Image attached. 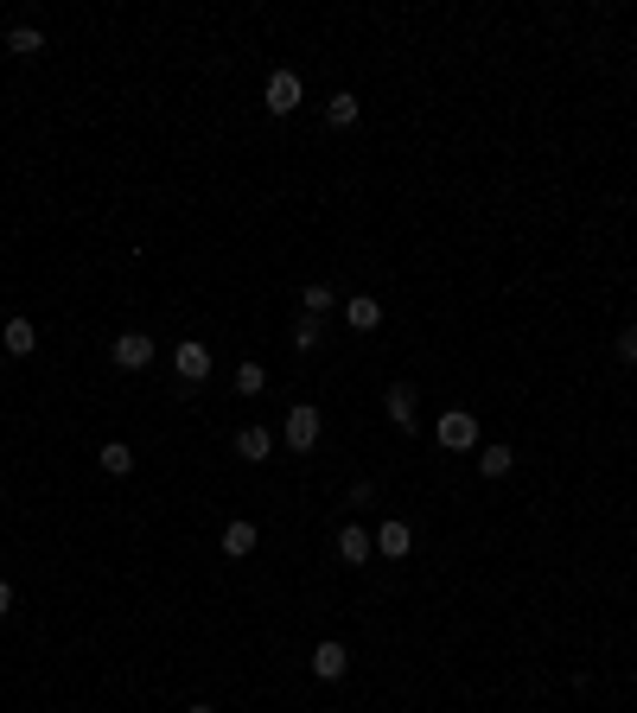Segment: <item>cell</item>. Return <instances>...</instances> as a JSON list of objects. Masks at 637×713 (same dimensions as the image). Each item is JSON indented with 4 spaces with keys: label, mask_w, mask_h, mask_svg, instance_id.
<instances>
[{
    "label": "cell",
    "mask_w": 637,
    "mask_h": 713,
    "mask_svg": "<svg viewBox=\"0 0 637 713\" xmlns=\"http://www.w3.org/2000/svg\"><path fill=\"white\" fill-rule=\"evenodd\" d=\"M434 440H440L446 452H472V446H478V414H472V408H446L440 427H434Z\"/></svg>",
    "instance_id": "obj_1"
},
{
    "label": "cell",
    "mask_w": 637,
    "mask_h": 713,
    "mask_svg": "<svg viewBox=\"0 0 637 713\" xmlns=\"http://www.w3.org/2000/svg\"><path fill=\"white\" fill-rule=\"evenodd\" d=\"M319 433H325V421H319V408H313V402L287 408V427H281V440L294 446V452H313V446H319Z\"/></svg>",
    "instance_id": "obj_2"
},
{
    "label": "cell",
    "mask_w": 637,
    "mask_h": 713,
    "mask_svg": "<svg viewBox=\"0 0 637 713\" xmlns=\"http://www.w3.org/2000/svg\"><path fill=\"white\" fill-rule=\"evenodd\" d=\"M383 408H389V421L402 427V433H421V395H415V382H389Z\"/></svg>",
    "instance_id": "obj_3"
},
{
    "label": "cell",
    "mask_w": 637,
    "mask_h": 713,
    "mask_svg": "<svg viewBox=\"0 0 637 713\" xmlns=\"http://www.w3.org/2000/svg\"><path fill=\"white\" fill-rule=\"evenodd\" d=\"M109 357H115V370H147V363L160 357V351H153V338H147V332H122Z\"/></svg>",
    "instance_id": "obj_4"
},
{
    "label": "cell",
    "mask_w": 637,
    "mask_h": 713,
    "mask_svg": "<svg viewBox=\"0 0 637 713\" xmlns=\"http://www.w3.org/2000/svg\"><path fill=\"white\" fill-rule=\"evenodd\" d=\"M172 370H179V382H204V376H211V344L185 338L179 351H172Z\"/></svg>",
    "instance_id": "obj_5"
},
{
    "label": "cell",
    "mask_w": 637,
    "mask_h": 713,
    "mask_svg": "<svg viewBox=\"0 0 637 713\" xmlns=\"http://www.w3.org/2000/svg\"><path fill=\"white\" fill-rule=\"evenodd\" d=\"M300 96H306V90H300L294 71H274V77H268V115H294Z\"/></svg>",
    "instance_id": "obj_6"
},
{
    "label": "cell",
    "mask_w": 637,
    "mask_h": 713,
    "mask_svg": "<svg viewBox=\"0 0 637 713\" xmlns=\"http://www.w3.org/2000/svg\"><path fill=\"white\" fill-rule=\"evenodd\" d=\"M344 669H351V650L325 637L319 650H313V675H319V682H344Z\"/></svg>",
    "instance_id": "obj_7"
},
{
    "label": "cell",
    "mask_w": 637,
    "mask_h": 713,
    "mask_svg": "<svg viewBox=\"0 0 637 713\" xmlns=\"http://www.w3.org/2000/svg\"><path fill=\"white\" fill-rule=\"evenodd\" d=\"M338 554H344L351 567H364L370 554H376V535H370L364 523H344V529H338Z\"/></svg>",
    "instance_id": "obj_8"
},
{
    "label": "cell",
    "mask_w": 637,
    "mask_h": 713,
    "mask_svg": "<svg viewBox=\"0 0 637 713\" xmlns=\"http://www.w3.org/2000/svg\"><path fill=\"white\" fill-rule=\"evenodd\" d=\"M0 344H7V357H32V351H39V325H32V319H7V325H0Z\"/></svg>",
    "instance_id": "obj_9"
},
{
    "label": "cell",
    "mask_w": 637,
    "mask_h": 713,
    "mask_svg": "<svg viewBox=\"0 0 637 713\" xmlns=\"http://www.w3.org/2000/svg\"><path fill=\"white\" fill-rule=\"evenodd\" d=\"M408 548H415V529H408L402 516H389V523L376 529V554H389V561H402Z\"/></svg>",
    "instance_id": "obj_10"
},
{
    "label": "cell",
    "mask_w": 637,
    "mask_h": 713,
    "mask_svg": "<svg viewBox=\"0 0 637 713\" xmlns=\"http://www.w3.org/2000/svg\"><path fill=\"white\" fill-rule=\"evenodd\" d=\"M236 459H249V465L274 459V433L268 427H243V433H236Z\"/></svg>",
    "instance_id": "obj_11"
},
{
    "label": "cell",
    "mask_w": 637,
    "mask_h": 713,
    "mask_svg": "<svg viewBox=\"0 0 637 713\" xmlns=\"http://www.w3.org/2000/svg\"><path fill=\"white\" fill-rule=\"evenodd\" d=\"M344 325H351V332H376V325H383V306H376L370 293H357V300H344Z\"/></svg>",
    "instance_id": "obj_12"
},
{
    "label": "cell",
    "mask_w": 637,
    "mask_h": 713,
    "mask_svg": "<svg viewBox=\"0 0 637 713\" xmlns=\"http://www.w3.org/2000/svg\"><path fill=\"white\" fill-rule=\"evenodd\" d=\"M255 542H262V535H255V523H223V554H230V561L255 554Z\"/></svg>",
    "instance_id": "obj_13"
},
{
    "label": "cell",
    "mask_w": 637,
    "mask_h": 713,
    "mask_svg": "<svg viewBox=\"0 0 637 713\" xmlns=\"http://www.w3.org/2000/svg\"><path fill=\"white\" fill-rule=\"evenodd\" d=\"M357 115H364V102H357L351 90H338L332 102H325V121H332V128H357Z\"/></svg>",
    "instance_id": "obj_14"
},
{
    "label": "cell",
    "mask_w": 637,
    "mask_h": 713,
    "mask_svg": "<svg viewBox=\"0 0 637 713\" xmlns=\"http://www.w3.org/2000/svg\"><path fill=\"white\" fill-rule=\"evenodd\" d=\"M478 472H485V478H510L516 472V452L510 446H478Z\"/></svg>",
    "instance_id": "obj_15"
},
{
    "label": "cell",
    "mask_w": 637,
    "mask_h": 713,
    "mask_svg": "<svg viewBox=\"0 0 637 713\" xmlns=\"http://www.w3.org/2000/svg\"><path fill=\"white\" fill-rule=\"evenodd\" d=\"M7 51H13V58H39V51H45V32H39V26H7Z\"/></svg>",
    "instance_id": "obj_16"
},
{
    "label": "cell",
    "mask_w": 637,
    "mask_h": 713,
    "mask_svg": "<svg viewBox=\"0 0 637 713\" xmlns=\"http://www.w3.org/2000/svg\"><path fill=\"white\" fill-rule=\"evenodd\" d=\"M96 465H102V472H109V478H128V472H134V452H128L122 440H109V446L96 452Z\"/></svg>",
    "instance_id": "obj_17"
},
{
    "label": "cell",
    "mask_w": 637,
    "mask_h": 713,
    "mask_svg": "<svg viewBox=\"0 0 637 713\" xmlns=\"http://www.w3.org/2000/svg\"><path fill=\"white\" fill-rule=\"evenodd\" d=\"M332 306H338V293L325 287V281H313V287L300 293V312H313V319H325V312H332Z\"/></svg>",
    "instance_id": "obj_18"
},
{
    "label": "cell",
    "mask_w": 637,
    "mask_h": 713,
    "mask_svg": "<svg viewBox=\"0 0 637 713\" xmlns=\"http://www.w3.org/2000/svg\"><path fill=\"white\" fill-rule=\"evenodd\" d=\"M319 325H325V319L300 312V319H294V351H319Z\"/></svg>",
    "instance_id": "obj_19"
},
{
    "label": "cell",
    "mask_w": 637,
    "mask_h": 713,
    "mask_svg": "<svg viewBox=\"0 0 637 713\" xmlns=\"http://www.w3.org/2000/svg\"><path fill=\"white\" fill-rule=\"evenodd\" d=\"M268 389V370L262 363H243V370H236V395H262Z\"/></svg>",
    "instance_id": "obj_20"
},
{
    "label": "cell",
    "mask_w": 637,
    "mask_h": 713,
    "mask_svg": "<svg viewBox=\"0 0 637 713\" xmlns=\"http://www.w3.org/2000/svg\"><path fill=\"white\" fill-rule=\"evenodd\" d=\"M618 357L637 363V325H625V332H618Z\"/></svg>",
    "instance_id": "obj_21"
},
{
    "label": "cell",
    "mask_w": 637,
    "mask_h": 713,
    "mask_svg": "<svg viewBox=\"0 0 637 713\" xmlns=\"http://www.w3.org/2000/svg\"><path fill=\"white\" fill-rule=\"evenodd\" d=\"M7 612H13V586L0 580V618H7Z\"/></svg>",
    "instance_id": "obj_22"
},
{
    "label": "cell",
    "mask_w": 637,
    "mask_h": 713,
    "mask_svg": "<svg viewBox=\"0 0 637 713\" xmlns=\"http://www.w3.org/2000/svg\"><path fill=\"white\" fill-rule=\"evenodd\" d=\"M185 713H217V707H211V701H192V707H185Z\"/></svg>",
    "instance_id": "obj_23"
},
{
    "label": "cell",
    "mask_w": 637,
    "mask_h": 713,
    "mask_svg": "<svg viewBox=\"0 0 637 713\" xmlns=\"http://www.w3.org/2000/svg\"><path fill=\"white\" fill-rule=\"evenodd\" d=\"M0 325H7V306H0Z\"/></svg>",
    "instance_id": "obj_24"
}]
</instances>
